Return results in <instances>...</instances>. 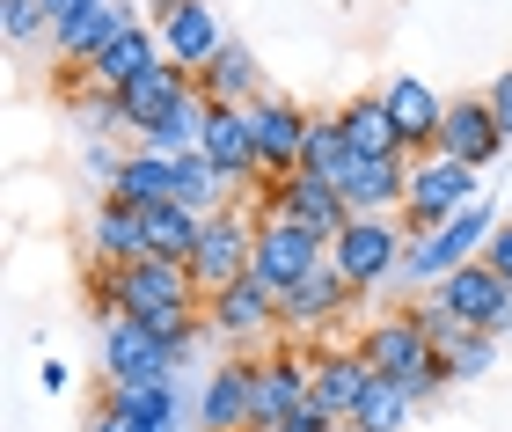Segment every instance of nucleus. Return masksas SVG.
<instances>
[{"label": "nucleus", "mask_w": 512, "mask_h": 432, "mask_svg": "<svg viewBox=\"0 0 512 432\" xmlns=\"http://www.w3.org/2000/svg\"><path fill=\"white\" fill-rule=\"evenodd\" d=\"M132 22H147L139 0H96L88 15H74V22H59V30H52V52H59V66H88L110 37H125Z\"/></svg>", "instance_id": "f3484780"}, {"label": "nucleus", "mask_w": 512, "mask_h": 432, "mask_svg": "<svg viewBox=\"0 0 512 432\" xmlns=\"http://www.w3.org/2000/svg\"><path fill=\"white\" fill-rule=\"evenodd\" d=\"M198 235H205V213L176 206V198H161V206H147V249H154V257H176V264H191Z\"/></svg>", "instance_id": "7c9ffc66"}, {"label": "nucleus", "mask_w": 512, "mask_h": 432, "mask_svg": "<svg viewBox=\"0 0 512 432\" xmlns=\"http://www.w3.org/2000/svg\"><path fill=\"white\" fill-rule=\"evenodd\" d=\"M110 411H118L132 432H176L183 425V389L169 381H110Z\"/></svg>", "instance_id": "4be33fe9"}, {"label": "nucleus", "mask_w": 512, "mask_h": 432, "mask_svg": "<svg viewBox=\"0 0 512 432\" xmlns=\"http://www.w3.org/2000/svg\"><path fill=\"white\" fill-rule=\"evenodd\" d=\"M483 198V169L454 162V154H410V191H403V227L410 235H432V227H447L454 213H469Z\"/></svg>", "instance_id": "f03ea898"}, {"label": "nucleus", "mask_w": 512, "mask_h": 432, "mask_svg": "<svg viewBox=\"0 0 512 432\" xmlns=\"http://www.w3.org/2000/svg\"><path fill=\"white\" fill-rule=\"evenodd\" d=\"M0 30H8V44H37L52 37V8L44 0H0Z\"/></svg>", "instance_id": "f704fd0d"}, {"label": "nucleus", "mask_w": 512, "mask_h": 432, "mask_svg": "<svg viewBox=\"0 0 512 432\" xmlns=\"http://www.w3.org/2000/svg\"><path fill=\"white\" fill-rule=\"evenodd\" d=\"M359 352H366V367H374V374L410 381V374L425 367V359H432L439 345H432V330H425V323H417V315L403 308V315H381V323H366Z\"/></svg>", "instance_id": "2eb2a0df"}, {"label": "nucleus", "mask_w": 512, "mask_h": 432, "mask_svg": "<svg viewBox=\"0 0 512 432\" xmlns=\"http://www.w3.org/2000/svg\"><path fill=\"white\" fill-rule=\"evenodd\" d=\"M374 389V367H366V352L352 345V352H322L315 359V411H330L337 425L359 411V396Z\"/></svg>", "instance_id": "b1692460"}, {"label": "nucleus", "mask_w": 512, "mask_h": 432, "mask_svg": "<svg viewBox=\"0 0 512 432\" xmlns=\"http://www.w3.org/2000/svg\"><path fill=\"white\" fill-rule=\"evenodd\" d=\"M249 125H256V162H264V176H293L300 154H308V110L286 103V96H256ZM264 176H256V184H264Z\"/></svg>", "instance_id": "9d476101"}, {"label": "nucleus", "mask_w": 512, "mask_h": 432, "mask_svg": "<svg viewBox=\"0 0 512 432\" xmlns=\"http://www.w3.org/2000/svg\"><path fill=\"white\" fill-rule=\"evenodd\" d=\"M205 162H220L235 184H256L264 162H256V125H249V103H213V118H205Z\"/></svg>", "instance_id": "6ab92c4d"}, {"label": "nucleus", "mask_w": 512, "mask_h": 432, "mask_svg": "<svg viewBox=\"0 0 512 432\" xmlns=\"http://www.w3.org/2000/svg\"><path fill=\"white\" fill-rule=\"evenodd\" d=\"M96 359H103V381H169L176 374V359H169V345L139 323V315H103V345H96Z\"/></svg>", "instance_id": "6e6552de"}, {"label": "nucleus", "mask_w": 512, "mask_h": 432, "mask_svg": "<svg viewBox=\"0 0 512 432\" xmlns=\"http://www.w3.org/2000/svg\"><path fill=\"white\" fill-rule=\"evenodd\" d=\"M483 264H491L498 279H512V213L491 227V242H483Z\"/></svg>", "instance_id": "e433bc0d"}, {"label": "nucleus", "mask_w": 512, "mask_h": 432, "mask_svg": "<svg viewBox=\"0 0 512 432\" xmlns=\"http://www.w3.org/2000/svg\"><path fill=\"white\" fill-rule=\"evenodd\" d=\"M88 432H132V425H125V418H118V411H110V403H103V411L88 418Z\"/></svg>", "instance_id": "79ce46f5"}, {"label": "nucleus", "mask_w": 512, "mask_h": 432, "mask_svg": "<svg viewBox=\"0 0 512 432\" xmlns=\"http://www.w3.org/2000/svg\"><path fill=\"white\" fill-rule=\"evenodd\" d=\"M505 147H512V140H505V125H498L491 96H454V103H447V125H439V154H454V162H469V169H491Z\"/></svg>", "instance_id": "ddd939ff"}, {"label": "nucleus", "mask_w": 512, "mask_h": 432, "mask_svg": "<svg viewBox=\"0 0 512 432\" xmlns=\"http://www.w3.org/2000/svg\"><path fill=\"white\" fill-rule=\"evenodd\" d=\"M88 301H96L103 315H139L161 345L183 330H198L205 315L198 301L205 293L191 286V271H183L176 257H132V264H96L88 271Z\"/></svg>", "instance_id": "f257e3e1"}, {"label": "nucleus", "mask_w": 512, "mask_h": 432, "mask_svg": "<svg viewBox=\"0 0 512 432\" xmlns=\"http://www.w3.org/2000/svg\"><path fill=\"white\" fill-rule=\"evenodd\" d=\"M447 359H454V381H483L498 367V330H461L447 345Z\"/></svg>", "instance_id": "72a5a7b5"}, {"label": "nucleus", "mask_w": 512, "mask_h": 432, "mask_svg": "<svg viewBox=\"0 0 512 432\" xmlns=\"http://www.w3.org/2000/svg\"><path fill=\"white\" fill-rule=\"evenodd\" d=\"M81 176H88V184H103V198H110V191H118V176H125V147L118 140H88L81 147Z\"/></svg>", "instance_id": "c9c22d12"}, {"label": "nucleus", "mask_w": 512, "mask_h": 432, "mask_svg": "<svg viewBox=\"0 0 512 432\" xmlns=\"http://www.w3.org/2000/svg\"><path fill=\"white\" fill-rule=\"evenodd\" d=\"M403 249H410V227H395V213H352L330 235V264L352 279V293H366L403 271Z\"/></svg>", "instance_id": "7ed1b4c3"}, {"label": "nucleus", "mask_w": 512, "mask_h": 432, "mask_svg": "<svg viewBox=\"0 0 512 432\" xmlns=\"http://www.w3.org/2000/svg\"><path fill=\"white\" fill-rule=\"evenodd\" d=\"M439 301H447V315L461 330H512V279H498L483 257H469L461 271H447L439 279Z\"/></svg>", "instance_id": "0eeeda50"}, {"label": "nucleus", "mask_w": 512, "mask_h": 432, "mask_svg": "<svg viewBox=\"0 0 512 432\" xmlns=\"http://www.w3.org/2000/svg\"><path fill=\"white\" fill-rule=\"evenodd\" d=\"M491 227H498L491 198H476V206H469V213H454L447 227H432V235H410V249H403V271H395V279H403V286H439L447 271H461L469 257H483Z\"/></svg>", "instance_id": "20e7f679"}, {"label": "nucleus", "mask_w": 512, "mask_h": 432, "mask_svg": "<svg viewBox=\"0 0 512 432\" xmlns=\"http://www.w3.org/2000/svg\"><path fill=\"white\" fill-rule=\"evenodd\" d=\"M37 389H44V396L74 389V367H59V359H44V367H37Z\"/></svg>", "instance_id": "58836bf2"}, {"label": "nucleus", "mask_w": 512, "mask_h": 432, "mask_svg": "<svg viewBox=\"0 0 512 432\" xmlns=\"http://www.w3.org/2000/svg\"><path fill=\"white\" fill-rule=\"evenodd\" d=\"M256 81H264V74H256V52L242 37H227L220 52L198 66V96L205 103H256Z\"/></svg>", "instance_id": "a878e982"}, {"label": "nucleus", "mask_w": 512, "mask_h": 432, "mask_svg": "<svg viewBox=\"0 0 512 432\" xmlns=\"http://www.w3.org/2000/svg\"><path fill=\"white\" fill-rule=\"evenodd\" d=\"M315 403V359L264 352L256 359V425H293Z\"/></svg>", "instance_id": "f8f14e48"}, {"label": "nucleus", "mask_w": 512, "mask_h": 432, "mask_svg": "<svg viewBox=\"0 0 512 432\" xmlns=\"http://www.w3.org/2000/svg\"><path fill=\"white\" fill-rule=\"evenodd\" d=\"M359 293L352 279H344L337 264H315L308 279H300L293 293H278V330H293V337H315V330H330L344 308H352Z\"/></svg>", "instance_id": "9b49d317"}, {"label": "nucleus", "mask_w": 512, "mask_h": 432, "mask_svg": "<svg viewBox=\"0 0 512 432\" xmlns=\"http://www.w3.org/2000/svg\"><path fill=\"white\" fill-rule=\"evenodd\" d=\"M491 110H498V125H505V140H512V66L491 81Z\"/></svg>", "instance_id": "4c0bfd02"}, {"label": "nucleus", "mask_w": 512, "mask_h": 432, "mask_svg": "<svg viewBox=\"0 0 512 432\" xmlns=\"http://www.w3.org/2000/svg\"><path fill=\"white\" fill-rule=\"evenodd\" d=\"M44 8H52V30H59V22H74V15H88V8H96V0H44Z\"/></svg>", "instance_id": "a19ab883"}, {"label": "nucleus", "mask_w": 512, "mask_h": 432, "mask_svg": "<svg viewBox=\"0 0 512 432\" xmlns=\"http://www.w3.org/2000/svg\"><path fill=\"white\" fill-rule=\"evenodd\" d=\"M169 52H161V30L154 22H132L125 37H110L96 59H88V81H103V88H125V81H139L147 66H161Z\"/></svg>", "instance_id": "393cba45"}, {"label": "nucleus", "mask_w": 512, "mask_h": 432, "mask_svg": "<svg viewBox=\"0 0 512 432\" xmlns=\"http://www.w3.org/2000/svg\"><path fill=\"white\" fill-rule=\"evenodd\" d=\"M88 257H96V264H132V257H154V249H147V213L125 206V198H103L96 220H88Z\"/></svg>", "instance_id": "5701e85b"}, {"label": "nucleus", "mask_w": 512, "mask_h": 432, "mask_svg": "<svg viewBox=\"0 0 512 432\" xmlns=\"http://www.w3.org/2000/svg\"><path fill=\"white\" fill-rule=\"evenodd\" d=\"M235 176H227L220 162H205V154H176V206H191V213H227L235 206Z\"/></svg>", "instance_id": "bb28decb"}, {"label": "nucleus", "mask_w": 512, "mask_h": 432, "mask_svg": "<svg viewBox=\"0 0 512 432\" xmlns=\"http://www.w3.org/2000/svg\"><path fill=\"white\" fill-rule=\"evenodd\" d=\"M176 191V154H154V147H132L125 154V176H118V191L110 198H125V206H161V198Z\"/></svg>", "instance_id": "c85d7f7f"}, {"label": "nucleus", "mask_w": 512, "mask_h": 432, "mask_svg": "<svg viewBox=\"0 0 512 432\" xmlns=\"http://www.w3.org/2000/svg\"><path fill=\"white\" fill-rule=\"evenodd\" d=\"M256 425V359H227L198 389V432H249Z\"/></svg>", "instance_id": "4468645a"}, {"label": "nucleus", "mask_w": 512, "mask_h": 432, "mask_svg": "<svg viewBox=\"0 0 512 432\" xmlns=\"http://www.w3.org/2000/svg\"><path fill=\"white\" fill-rule=\"evenodd\" d=\"M205 118H213V103H205V96H183L154 132H139V147H154V154H198V147H205Z\"/></svg>", "instance_id": "2f4dec72"}, {"label": "nucleus", "mask_w": 512, "mask_h": 432, "mask_svg": "<svg viewBox=\"0 0 512 432\" xmlns=\"http://www.w3.org/2000/svg\"><path fill=\"white\" fill-rule=\"evenodd\" d=\"M139 8H147V22H161V15H176L183 0H139Z\"/></svg>", "instance_id": "37998d69"}, {"label": "nucleus", "mask_w": 512, "mask_h": 432, "mask_svg": "<svg viewBox=\"0 0 512 432\" xmlns=\"http://www.w3.org/2000/svg\"><path fill=\"white\" fill-rule=\"evenodd\" d=\"M183 96H198V74H191V66H176V59L147 66L139 81H125V88H118V103H125V132H154V125L169 118Z\"/></svg>", "instance_id": "dca6fc26"}, {"label": "nucleus", "mask_w": 512, "mask_h": 432, "mask_svg": "<svg viewBox=\"0 0 512 432\" xmlns=\"http://www.w3.org/2000/svg\"><path fill=\"white\" fill-rule=\"evenodd\" d=\"M286 432H337V418H330V411H315V403H308V411H300V418H293Z\"/></svg>", "instance_id": "ea45409f"}, {"label": "nucleus", "mask_w": 512, "mask_h": 432, "mask_svg": "<svg viewBox=\"0 0 512 432\" xmlns=\"http://www.w3.org/2000/svg\"><path fill=\"white\" fill-rule=\"evenodd\" d=\"M352 162H359V147H352V132H344V110H308V154H300V169L344 184Z\"/></svg>", "instance_id": "cd10ccee"}, {"label": "nucleus", "mask_w": 512, "mask_h": 432, "mask_svg": "<svg viewBox=\"0 0 512 432\" xmlns=\"http://www.w3.org/2000/svg\"><path fill=\"white\" fill-rule=\"evenodd\" d=\"M337 191H344L352 213H395L403 191H410V154H359Z\"/></svg>", "instance_id": "aec40b11"}, {"label": "nucleus", "mask_w": 512, "mask_h": 432, "mask_svg": "<svg viewBox=\"0 0 512 432\" xmlns=\"http://www.w3.org/2000/svg\"><path fill=\"white\" fill-rule=\"evenodd\" d=\"M154 30H161V52H169L176 66H191V74H198V66L227 44L220 15H213V0H183L176 15H161V22H154Z\"/></svg>", "instance_id": "412c9836"}, {"label": "nucleus", "mask_w": 512, "mask_h": 432, "mask_svg": "<svg viewBox=\"0 0 512 432\" xmlns=\"http://www.w3.org/2000/svg\"><path fill=\"white\" fill-rule=\"evenodd\" d=\"M344 132H352V147H359V154H410L381 96H352V103H344Z\"/></svg>", "instance_id": "473e14b6"}, {"label": "nucleus", "mask_w": 512, "mask_h": 432, "mask_svg": "<svg viewBox=\"0 0 512 432\" xmlns=\"http://www.w3.org/2000/svg\"><path fill=\"white\" fill-rule=\"evenodd\" d=\"M315 264H330V242H322L315 227H300V220H286V213L256 220V257H249V271H256L271 293H293Z\"/></svg>", "instance_id": "423d86ee"}, {"label": "nucleus", "mask_w": 512, "mask_h": 432, "mask_svg": "<svg viewBox=\"0 0 512 432\" xmlns=\"http://www.w3.org/2000/svg\"><path fill=\"white\" fill-rule=\"evenodd\" d=\"M249 257H256V213L227 206V213H205V235H198V249H191L183 271H191L198 293H220V286L249 279Z\"/></svg>", "instance_id": "39448f33"}, {"label": "nucleus", "mask_w": 512, "mask_h": 432, "mask_svg": "<svg viewBox=\"0 0 512 432\" xmlns=\"http://www.w3.org/2000/svg\"><path fill=\"white\" fill-rule=\"evenodd\" d=\"M249 432H286V425H249Z\"/></svg>", "instance_id": "c03bdc74"}, {"label": "nucleus", "mask_w": 512, "mask_h": 432, "mask_svg": "<svg viewBox=\"0 0 512 432\" xmlns=\"http://www.w3.org/2000/svg\"><path fill=\"white\" fill-rule=\"evenodd\" d=\"M205 323H213L220 345H249V337H271V330H278V293L249 271V279L220 286V293H205Z\"/></svg>", "instance_id": "1a4fd4ad"}, {"label": "nucleus", "mask_w": 512, "mask_h": 432, "mask_svg": "<svg viewBox=\"0 0 512 432\" xmlns=\"http://www.w3.org/2000/svg\"><path fill=\"white\" fill-rule=\"evenodd\" d=\"M381 103H388V118H395V132H403V147H410V154H432V147H439L447 103H439V96H432V88L417 81V74H388Z\"/></svg>", "instance_id": "a211bd4d"}, {"label": "nucleus", "mask_w": 512, "mask_h": 432, "mask_svg": "<svg viewBox=\"0 0 512 432\" xmlns=\"http://www.w3.org/2000/svg\"><path fill=\"white\" fill-rule=\"evenodd\" d=\"M417 411V396H410V381H395V374H374V389L359 396V411L344 418L352 432H403Z\"/></svg>", "instance_id": "c756f323"}]
</instances>
